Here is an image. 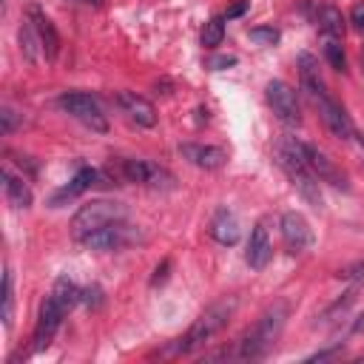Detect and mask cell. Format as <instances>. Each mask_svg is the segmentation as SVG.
Segmentation results:
<instances>
[{
  "label": "cell",
  "instance_id": "6da1fadb",
  "mask_svg": "<svg viewBox=\"0 0 364 364\" xmlns=\"http://www.w3.org/2000/svg\"><path fill=\"white\" fill-rule=\"evenodd\" d=\"M273 159L284 171V176L293 182V188L301 193V199L310 208L321 210L324 208V199H321V191H318V176L307 165L304 142L296 139V136H279L276 145H273Z\"/></svg>",
  "mask_w": 364,
  "mask_h": 364
},
{
  "label": "cell",
  "instance_id": "7a4b0ae2",
  "mask_svg": "<svg viewBox=\"0 0 364 364\" xmlns=\"http://www.w3.org/2000/svg\"><path fill=\"white\" fill-rule=\"evenodd\" d=\"M284 321H287V304L284 301H276L273 307H267L259 318H256V324L253 327H247L245 333H242V338L236 341V347H233V358H262V355H267L270 353V347L276 344V338L282 336V327H284Z\"/></svg>",
  "mask_w": 364,
  "mask_h": 364
},
{
  "label": "cell",
  "instance_id": "3957f363",
  "mask_svg": "<svg viewBox=\"0 0 364 364\" xmlns=\"http://www.w3.org/2000/svg\"><path fill=\"white\" fill-rule=\"evenodd\" d=\"M233 313H236V299H233V296L213 301V304L188 327V333L179 336V338L168 347V353H182V355H188V353L202 350L205 344H210L213 336H219V333L228 327V321H230Z\"/></svg>",
  "mask_w": 364,
  "mask_h": 364
},
{
  "label": "cell",
  "instance_id": "277c9868",
  "mask_svg": "<svg viewBox=\"0 0 364 364\" xmlns=\"http://www.w3.org/2000/svg\"><path fill=\"white\" fill-rule=\"evenodd\" d=\"M128 216V208L122 202H114V199H91L85 202L74 216H71V236L80 242L85 239L88 233L111 225V222H122Z\"/></svg>",
  "mask_w": 364,
  "mask_h": 364
},
{
  "label": "cell",
  "instance_id": "5b68a950",
  "mask_svg": "<svg viewBox=\"0 0 364 364\" xmlns=\"http://www.w3.org/2000/svg\"><path fill=\"white\" fill-rule=\"evenodd\" d=\"M57 105H60L68 117L80 119V122H82L85 128H91V131H97V134H105V131H108V119H105L100 102H97L91 94H85V91H65V94L57 97Z\"/></svg>",
  "mask_w": 364,
  "mask_h": 364
},
{
  "label": "cell",
  "instance_id": "8992f818",
  "mask_svg": "<svg viewBox=\"0 0 364 364\" xmlns=\"http://www.w3.org/2000/svg\"><path fill=\"white\" fill-rule=\"evenodd\" d=\"M119 176L125 182L142 185V188H173V173L165 171L162 165L151 159H122L119 162Z\"/></svg>",
  "mask_w": 364,
  "mask_h": 364
},
{
  "label": "cell",
  "instance_id": "52a82bcc",
  "mask_svg": "<svg viewBox=\"0 0 364 364\" xmlns=\"http://www.w3.org/2000/svg\"><path fill=\"white\" fill-rule=\"evenodd\" d=\"M264 97H267V105L273 108V114L284 125H290V128H299L301 125V108H299L296 91L284 80H270L264 85Z\"/></svg>",
  "mask_w": 364,
  "mask_h": 364
},
{
  "label": "cell",
  "instance_id": "ba28073f",
  "mask_svg": "<svg viewBox=\"0 0 364 364\" xmlns=\"http://www.w3.org/2000/svg\"><path fill=\"white\" fill-rule=\"evenodd\" d=\"M313 105L318 108L324 128H327V131H330L336 139H353V136H355V128H353L350 114L344 111V105H341V102H338L333 94H324V97L313 100Z\"/></svg>",
  "mask_w": 364,
  "mask_h": 364
},
{
  "label": "cell",
  "instance_id": "9c48e42d",
  "mask_svg": "<svg viewBox=\"0 0 364 364\" xmlns=\"http://www.w3.org/2000/svg\"><path fill=\"white\" fill-rule=\"evenodd\" d=\"M85 247L91 250H119L125 245H134L136 242V228H131L125 219L122 222H111L94 233H88L85 239H80Z\"/></svg>",
  "mask_w": 364,
  "mask_h": 364
},
{
  "label": "cell",
  "instance_id": "30bf717a",
  "mask_svg": "<svg viewBox=\"0 0 364 364\" xmlns=\"http://www.w3.org/2000/svg\"><path fill=\"white\" fill-rule=\"evenodd\" d=\"M279 225H282V239H284L287 253L299 256V253H304L313 245V230H310L307 219L299 210H284Z\"/></svg>",
  "mask_w": 364,
  "mask_h": 364
},
{
  "label": "cell",
  "instance_id": "8fae6325",
  "mask_svg": "<svg viewBox=\"0 0 364 364\" xmlns=\"http://www.w3.org/2000/svg\"><path fill=\"white\" fill-rule=\"evenodd\" d=\"M63 316H65V310L48 296L43 304H40V316H37V324H34V336H31V350L34 353H40V350H46L48 344H51V338H54V333L60 330V321H63Z\"/></svg>",
  "mask_w": 364,
  "mask_h": 364
},
{
  "label": "cell",
  "instance_id": "7c38bea8",
  "mask_svg": "<svg viewBox=\"0 0 364 364\" xmlns=\"http://www.w3.org/2000/svg\"><path fill=\"white\" fill-rule=\"evenodd\" d=\"M304 156H307V165H310V171L318 176V182H327V185H333V188H341V191H350V182H347V173L324 154V151H318L316 145H310V142H304Z\"/></svg>",
  "mask_w": 364,
  "mask_h": 364
},
{
  "label": "cell",
  "instance_id": "4fadbf2b",
  "mask_svg": "<svg viewBox=\"0 0 364 364\" xmlns=\"http://www.w3.org/2000/svg\"><path fill=\"white\" fill-rule=\"evenodd\" d=\"M179 154H182L191 165H196V168H202V171H219V168L228 162V151L219 148V145L182 142V145H179Z\"/></svg>",
  "mask_w": 364,
  "mask_h": 364
},
{
  "label": "cell",
  "instance_id": "5bb4252c",
  "mask_svg": "<svg viewBox=\"0 0 364 364\" xmlns=\"http://www.w3.org/2000/svg\"><path fill=\"white\" fill-rule=\"evenodd\" d=\"M273 256V245H270V233H267V225L264 222H256L250 228V236H247V250H245V262L250 264V270H264L267 262Z\"/></svg>",
  "mask_w": 364,
  "mask_h": 364
},
{
  "label": "cell",
  "instance_id": "9a60e30c",
  "mask_svg": "<svg viewBox=\"0 0 364 364\" xmlns=\"http://www.w3.org/2000/svg\"><path fill=\"white\" fill-rule=\"evenodd\" d=\"M28 23L34 26V31H37V37H40V43H43V54H46V60L54 63L57 54H60V34H57L51 17H48L40 6H28Z\"/></svg>",
  "mask_w": 364,
  "mask_h": 364
},
{
  "label": "cell",
  "instance_id": "2e32d148",
  "mask_svg": "<svg viewBox=\"0 0 364 364\" xmlns=\"http://www.w3.org/2000/svg\"><path fill=\"white\" fill-rule=\"evenodd\" d=\"M117 105L122 108V114H128L131 122L142 125V128H154L156 125V108L151 100L134 94V91H119L117 94Z\"/></svg>",
  "mask_w": 364,
  "mask_h": 364
},
{
  "label": "cell",
  "instance_id": "e0dca14e",
  "mask_svg": "<svg viewBox=\"0 0 364 364\" xmlns=\"http://www.w3.org/2000/svg\"><path fill=\"white\" fill-rule=\"evenodd\" d=\"M208 233H210L213 242L230 247V245L239 242V236H242V225H239V219H236L233 210L219 208V210L210 216V222H208Z\"/></svg>",
  "mask_w": 364,
  "mask_h": 364
},
{
  "label": "cell",
  "instance_id": "ac0fdd59",
  "mask_svg": "<svg viewBox=\"0 0 364 364\" xmlns=\"http://www.w3.org/2000/svg\"><path fill=\"white\" fill-rule=\"evenodd\" d=\"M299 77H301V88L310 94V100H318L327 91V82L321 80V71H318V60L310 54V51H301L299 54Z\"/></svg>",
  "mask_w": 364,
  "mask_h": 364
},
{
  "label": "cell",
  "instance_id": "d6986e66",
  "mask_svg": "<svg viewBox=\"0 0 364 364\" xmlns=\"http://www.w3.org/2000/svg\"><path fill=\"white\" fill-rule=\"evenodd\" d=\"M0 179H3V193H6V202H9L11 208H17V210L31 208L34 193H31V188H28V182H26L23 176L11 173V168H3V171H0Z\"/></svg>",
  "mask_w": 364,
  "mask_h": 364
},
{
  "label": "cell",
  "instance_id": "ffe728a7",
  "mask_svg": "<svg viewBox=\"0 0 364 364\" xmlns=\"http://www.w3.org/2000/svg\"><path fill=\"white\" fill-rule=\"evenodd\" d=\"M97 179H100V173H97L94 168H80V171L74 173V179L51 196V208H60V205H65V202L77 199V196H80V193H85L91 185H97Z\"/></svg>",
  "mask_w": 364,
  "mask_h": 364
},
{
  "label": "cell",
  "instance_id": "44dd1931",
  "mask_svg": "<svg viewBox=\"0 0 364 364\" xmlns=\"http://www.w3.org/2000/svg\"><path fill=\"white\" fill-rule=\"evenodd\" d=\"M313 23L324 37H338L341 40V34H344V17L336 6H316Z\"/></svg>",
  "mask_w": 364,
  "mask_h": 364
},
{
  "label": "cell",
  "instance_id": "7402d4cb",
  "mask_svg": "<svg viewBox=\"0 0 364 364\" xmlns=\"http://www.w3.org/2000/svg\"><path fill=\"white\" fill-rule=\"evenodd\" d=\"M65 313L77 304V301H82V290L77 287V282L74 279H68V276H57V282H54V287H51V293H48Z\"/></svg>",
  "mask_w": 364,
  "mask_h": 364
},
{
  "label": "cell",
  "instance_id": "603a6c76",
  "mask_svg": "<svg viewBox=\"0 0 364 364\" xmlns=\"http://www.w3.org/2000/svg\"><path fill=\"white\" fill-rule=\"evenodd\" d=\"M20 51L31 65L40 60V51H43V43H40V37H37V31H34V26L28 20L20 26Z\"/></svg>",
  "mask_w": 364,
  "mask_h": 364
},
{
  "label": "cell",
  "instance_id": "cb8c5ba5",
  "mask_svg": "<svg viewBox=\"0 0 364 364\" xmlns=\"http://www.w3.org/2000/svg\"><path fill=\"white\" fill-rule=\"evenodd\" d=\"M222 37H225V14H216L202 28V46L205 48H216L222 43Z\"/></svg>",
  "mask_w": 364,
  "mask_h": 364
},
{
  "label": "cell",
  "instance_id": "d4e9b609",
  "mask_svg": "<svg viewBox=\"0 0 364 364\" xmlns=\"http://www.w3.org/2000/svg\"><path fill=\"white\" fill-rule=\"evenodd\" d=\"M324 60L336 68V71H344L347 68V57H344V48H341V40L338 37H324Z\"/></svg>",
  "mask_w": 364,
  "mask_h": 364
},
{
  "label": "cell",
  "instance_id": "484cf974",
  "mask_svg": "<svg viewBox=\"0 0 364 364\" xmlns=\"http://www.w3.org/2000/svg\"><path fill=\"white\" fill-rule=\"evenodd\" d=\"M250 40L259 43V46H276V43H279V28H273V26L250 28Z\"/></svg>",
  "mask_w": 364,
  "mask_h": 364
},
{
  "label": "cell",
  "instance_id": "4316f807",
  "mask_svg": "<svg viewBox=\"0 0 364 364\" xmlns=\"http://www.w3.org/2000/svg\"><path fill=\"white\" fill-rule=\"evenodd\" d=\"M3 324L11 327V270L3 273Z\"/></svg>",
  "mask_w": 364,
  "mask_h": 364
},
{
  "label": "cell",
  "instance_id": "83f0119b",
  "mask_svg": "<svg viewBox=\"0 0 364 364\" xmlns=\"http://www.w3.org/2000/svg\"><path fill=\"white\" fill-rule=\"evenodd\" d=\"M336 276H338V279H350V282H361V279H364V259H358V262H350V264L338 267V270H336Z\"/></svg>",
  "mask_w": 364,
  "mask_h": 364
},
{
  "label": "cell",
  "instance_id": "f1b7e54d",
  "mask_svg": "<svg viewBox=\"0 0 364 364\" xmlns=\"http://www.w3.org/2000/svg\"><path fill=\"white\" fill-rule=\"evenodd\" d=\"M230 65H236V57L233 54H216V57L208 60V68H213V71H225Z\"/></svg>",
  "mask_w": 364,
  "mask_h": 364
},
{
  "label": "cell",
  "instance_id": "f546056e",
  "mask_svg": "<svg viewBox=\"0 0 364 364\" xmlns=\"http://www.w3.org/2000/svg\"><path fill=\"white\" fill-rule=\"evenodd\" d=\"M14 125H17L14 111H11V108H3V111H0V131H3V134H11Z\"/></svg>",
  "mask_w": 364,
  "mask_h": 364
},
{
  "label": "cell",
  "instance_id": "4dcf8cb0",
  "mask_svg": "<svg viewBox=\"0 0 364 364\" xmlns=\"http://www.w3.org/2000/svg\"><path fill=\"white\" fill-rule=\"evenodd\" d=\"M168 270H171V259H162V262L156 264V270H154V276H151V287H156V284H162V282L168 279Z\"/></svg>",
  "mask_w": 364,
  "mask_h": 364
},
{
  "label": "cell",
  "instance_id": "1f68e13d",
  "mask_svg": "<svg viewBox=\"0 0 364 364\" xmlns=\"http://www.w3.org/2000/svg\"><path fill=\"white\" fill-rule=\"evenodd\" d=\"M250 9V3L247 0H236V3H230L228 6V11H225V20H233V17H242L245 11Z\"/></svg>",
  "mask_w": 364,
  "mask_h": 364
},
{
  "label": "cell",
  "instance_id": "d6a6232c",
  "mask_svg": "<svg viewBox=\"0 0 364 364\" xmlns=\"http://www.w3.org/2000/svg\"><path fill=\"white\" fill-rule=\"evenodd\" d=\"M82 301H85L88 307H97V304L102 301V290H100V287H85V290H82Z\"/></svg>",
  "mask_w": 364,
  "mask_h": 364
},
{
  "label": "cell",
  "instance_id": "836d02e7",
  "mask_svg": "<svg viewBox=\"0 0 364 364\" xmlns=\"http://www.w3.org/2000/svg\"><path fill=\"white\" fill-rule=\"evenodd\" d=\"M341 353V347H333V350H321V353H313L307 355V361H327V358H336Z\"/></svg>",
  "mask_w": 364,
  "mask_h": 364
},
{
  "label": "cell",
  "instance_id": "e575fe53",
  "mask_svg": "<svg viewBox=\"0 0 364 364\" xmlns=\"http://www.w3.org/2000/svg\"><path fill=\"white\" fill-rule=\"evenodd\" d=\"M350 20H353V26H355L358 31H364V3H358V6L353 9V14H350Z\"/></svg>",
  "mask_w": 364,
  "mask_h": 364
},
{
  "label": "cell",
  "instance_id": "d590c367",
  "mask_svg": "<svg viewBox=\"0 0 364 364\" xmlns=\"http://www.w3.org/2000/svg\"><path fill=\"white\" fill-rule=\"evenodd\" d=\"M350 330H353L355 336H358V333H364V313H361V316H358V318L353 321V327H350Z\"/></svg>",
  "mask_w": 364,
  "mask_h": 364
},
{
  "label": "cell",
  "instance_id": "8d00e7d4",
  "mask_svg": "<svg viewBox=\"0 0 364 364\" xmlns=\"http://www.w3.org/2000/svg\"><path fill=\"white\" fill-rule=\"evenodd\" d=\"M355 139H358V148L364 151V134H355Z\"/></svg>",
  "mask_w": 364,
  "mask_h": 364
},
{
  "label": "cell",
  "instance_id": "74e56055",
  "mask_svg": "<svg viewBox=\"0 0 364 364\" xmlns=\"http://www.w3.org/2000/svg\"><path fill=\"white\" fill-rule=\"evenodd\" d=\"M82 3H88V6H100L102 0H82Z\"/></svg>",
  "mask_w": 364,
  "mask_h": 364
}]
</instances>
